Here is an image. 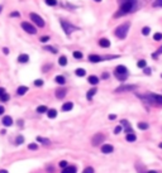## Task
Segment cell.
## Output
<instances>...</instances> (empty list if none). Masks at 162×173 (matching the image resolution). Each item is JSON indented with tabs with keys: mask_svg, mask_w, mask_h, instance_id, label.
Returning <instances> with one entry per match:
<instances>
[{
	"mask_svg": "<svg viewBox=\"0 0 162 173\" xmlns=\"http://www.w3.org/2000/svg\"><path fill=\"white\" fill-rule=\"evenodd\" d=\"M138 0H120V8L114 14V18H120L123 15L130 14L138 9Z\"/></svg>",
	"mask_w": 162,
	"mask_h": 173,
	"instance_id": "obj_1",
	"label": "cell"
},
{
	"mask_svg": "<svg viewBox=\"0 0 162 173\" xmlns=\"http://www.w3.org/2000/svg\"><path fill=\"white\" fill-rule=\"evenodd\" d=\"M138 97H141L143 101L151 104V105H162V95L148 92V94H144V95H138Z\"/></svg>",
	"mask_w": 162,
	"mask_h": 173,
	"instance_id": "obj_2",
	"label": "cell"
},
{
	"mask_svg": "<svg viewBox=\"0 0 162 173\" xmlns=\"http://www.w3.org/2000/svg\"><path fill=\"white\" fill-rule=\"evenodd\" d=\"M129 28H130V23L129 22L120 24V25L117 27L115 30H114L115 37L119 38V39H124V38H127V36H128V32H129Z\"/></svg>",
	"mask_w": 162,
	"mask_h": 173,
	"instance_id": "obj_3",
	"label": "cell"
},
{
	"mask_svg": "<svg viewBox=\"0 0 162 173\" xmlns=\"http://www.w3.org/2000/svg\"><path fill=\"white\" fill-rule=\"evenodd\" d=\"M114 76L119 80V81L124 82L127 78H128V70H127V67L123 65L117 66L115 70H114Z\"/></svg>",
	"mask_w": 162,
	"mask_h": 173,
	"instance_id": "obj_4",
	"label": "cell"
},
{
	"mask_svg": "<svg viewBox=\"0 0 162 173\" xmlns=\"http://www.w3.org/2000/svg\"><path fill=\"white\" fill-rule=\"evenodd\" d=\"M61 27L63 28V30H65V33L67 34V36H70L71 33H74L75 30H79L80 28L79 27H76V25H74V24H71V23H68V22H66V20H61Z\"/></svg>",
	"mask_w": 162,
	"mask_h": 173,
	"instance_id": "obj_5",
	"label": "cell"
},
{
	"mask_svg": "<svg viewBox=\"0 0 162 173\" xmlns=\"http://www.w3.org/2000/svg\"><path fill=\"white\" fill-rule=\"evenodd\" d=\"M29 18H30V20H32L34 24H36V25L41 27V28H43V27H44V20H43V18H41L38 14H36V13H30Z\"/></svg>",
	"mask_w": 162,
	"mask_h": 173,
	"instance_id": "obj_6",
	"label": "cell"
},
{
	"mask_svg": "<svg viewBox=\"0 0 162 173\" xmlns=\"http://www.w3.org/2000/svg\"><path fill=\"white\" fill-rule=\"evenodd\" d=\"M105 139V137H104V134H101V133H98V134H95L94 137L91 138V143L94 147H98V145H100L101 144V141Z\"/></svg>",
	"mask_w": 162,
	"mask_h": 173,
	"instance_id": "obj_7",
	"label": "cell"
},
{
	"mask_svg": "<svg viewBox=\"0 0 162 173\" xmlns=\"http://www.w3.org/2000/svg\"><path fill=\"white\" fill-rule=\"evenodd\" d=\"M22 28L26 30L27 33H29V34H36L37 33V29L34 28V27L30 23H28V22H23L22 23Z\"/></svg>",
	"mask_w": 162,
	"mask_h": 173,
	"instance_id": "obj_8",
	"label": "cell"
},
{
	"mask_svg": "<svg viewBox=\"0 0 162 173\" xmlns=\"http://www.w3.org/2000/svg\"><path fill=\"white\" fill-rule=\"evenodd\" d=\"M137 86L136 85H122L118 89H115V92H127V91H133L136 90Z\"/></svg>",
	"mask_w": 162,
	"mask_h": 173,
	"instance_id": "obj_9",
	"label": "cell"
},
{
	"mask_svg": "<svg viewBox=\"0 0 162 173\" xmlns=\"http://www.w3.org/2000/svg\"><path fill=\"white\" fill-rule=\"evenodd\" d=\"M89 61H90L91 63H99V62L104 61V57L99 56V54H95V53H91L90 56H89Z\"/></svg>",
	"mask_w": 162,
	"mask_h": 173,
	"instance_id": "obj_10",
	"label": "cell"
},
{
	"mask_svg": "<svg viewBox=\"0 0 162 173\" xmlns=\"http://www.w3.org/2000/svg\"><path fill=\"white\" fill-rule=\"evenodd\" d=\"M114 150V148H113V145L112 144H104L101 147V152L104 154H109V153H112V152Z\"/></svg>",
	"mask_w": 162,
	"mask_h": 173,
	"instance_id": "obj_11",
	"label": "cell"
},
{
	"mask_svg": "<svg viewBox=\"0 0 162 173\" xmlns=\"http://www.w3.org/2000/svg\"><path fill=\"white\" fill-rule=\"evenodd\" d=\"M120 124H122V125L125 128V133H127V134H132V133H133V129L130 128L128 120H122V122H120Z\"/></svg>",
	"mask_w": 162,
	"mask_h": 173,
	"instance_id": "obj_12",
	"label": "cell"
},
{
	"mask_svg": "<svg viewBox=\"0 0 162 173\" xmlns=\"http://www.w3.org/2000/svg\"><path fill=\"white\" fill-rule=\"evenodd\" d=\"M28 61H29V56H28V54L20 53L19 56H18V62H19V63H28Z\"/></svg>",
	"mask_w": 162,
	"mask_h": 173,
	"instance_id": "obj_13",
	"label": "cell"
},
{
	"mask_svg": "<svg viewBox=\"0 0 162 173\" xmlns=\"http://www.w3.org/2000/svg\"><path fill=\"white\" fill-rule=\"evenodd\" d=\"M99 46L103 47V48H109L110 47V41L106 39V38H101V39H99Z\"/></svg>",
	"mask_w": 162,
	"mask_h": 173,
	"instance_id": "obj_14",
	"label": "cell"
},
{
	"mask_svg": "<svg viewBox=\"0 0 162 173\" xmlns=\"http://www.w3.org/2000/svg\"><path fill=\"white\" fill-rule=\"evenodd\" d=\"M66 89H58V90H56V97L57 99H63L65 96H66Z\"/></svg>",
	"mask_w": 162,
	"mask_h": 173,
	"instance_id": "obj_15",
	"label": "cell"
},
{
	"mask_svg": "<svg viewBox=\"0 0 162 173\" xmlns=\"http://www.w3.org/2000/svg\"><path fill=\"white\" fill-rule=\"evenodd\" d=\"M76 167L75 165H67L66 168H63L62 169V172L61 173H76Z\"/></svg>",
	"mask_w": 162,
	"mask_h": 173,
	"instance_id": "obj_16",
	"label": "cell"
},
{
	"mask_svg": "<svg viewBox=\"0 0 162 173\" xmlns=\"http://www.w3.org/2000/svg\"><path fill=\"white\" fill-rule=\"evenodd\" d=\"M96 92H98V89H96V87H92L91 90H89L88 94H86V99H88L89 101H90V100L94 97V95L96 94Z\"/></svg>",
	"mask_w": 162,
	"mask_h": 173,
	"instance_id": "obj_17",
	"label": "cell"
},
{
	"mask_svg": "<svg viewBox=\"0 0 162 173\" xmlns=\"http://www.w3.org/2000/svg\"><path fill=\"white\" fill-rule=\"evenodd\" d=\"M27 92H28V87H27V86H19L18 90H17V94L19 96H23L24 94H27Z\"/></svg>",
	"mask_w": 162,
	"mask_h": 173,
	"instance_id": "obj_18",
	"label": "cell"
},
{
	"mask_svg": "<svg viewBox=\"0 0 162 173\" xmlns=\"http://www.w3.org/2000/svg\"><path fill=\"white\" fill-rule=\"evenodd\" d=\"M72 108H74V104H72L71 101L70 102H65L63 105H62V110H63V111H70V110H72Z\"/></svg>",
	"mask_w": 162,
	"mask_h": 173,
	"instance_id": "obj_19",
	"label": "cell"
},
{
	"mask_svg": "<svg viewBox=\"0 0 162 173\" xmlns=\"http://www.w3.org/2000/svg\"><path fill=\"white\" fill-rule=\"evenodd\" d=\"M3 124H4L5 126H10L13 124V119L10 116H4L3 117Z\"/></svg>",
	"mask_w": 162,
	"mask_h": 173,
	"instance_id": "obj_20",
	"label": "cell"
},
{
	"mask_svg": "<svg viewBox=\"0 0 162 173\" xmlns=\"http://www.w3.org/2000/svg\"><path fill=\"white\" fill-rule=\"evenodd\" d=\"M88 81H89V84H91V85H98L99 84V77H96V76H89Z\"/></svg>",
	"mask_w": 162,
	"mask_h": 173,
	"instance_id": "obj_21",
	"label": "cell"
},
{
	"mask_svg": "<svg viewBox=\"0 0 162 173\" xmlns=\"http://www.w3.org/2000/svg\"><path fill=\"white\" fill-rule=\"evenodd\" d=\"M54 81H56L58 85H65V82H66V80H65V77H63V76L58 75V76H56V78H54Z\"/></svg>",
	"mask_w": 162,
	"mask_h": 173,
	"instance_id": "obj_22",
	"label": "cell"
},
{
	"mask_svg": "<svg viewBox=\"0 0 162 173\" xmlns=\"http://www.w3.org/2000/svg\"><path fill=\"white\" fill-rule=\"evenodd\" d=\"M47 115L50 119H54V117L57 116V110H54V109H51V110H48L47 111Z\"/></svg>",
	"mask_w": 162,
	"mask_h": 173,
	"instance_id": "obj_23",
	"label": "cell"
},
{
	"mask_svg": "<svg viewBox=\"0 0 162 173\" xmlns=\"http://www.w3.org/2000/svg\"><path fill=\"white\" fill-rule=\"evenodd\" d=\"M58 63H60V66H62V67H65V66L67 65V57L66 56H61L60 58H58Z\"/></svg>",
	"mask_w": 162,
	"mask_h": 173,
	"instance_id": "obj_24",
	"label": "cell"
},
{
	"mask_svg": "<svg viewBox=\"0 0 162 173\" xmlns=\"http://www.w3.org/2000/svg\"><path fill=\"white\" fill-rule=\"evenodd\" d=\"M37 141H39V143H42L44 145H50L51 144V140H48L47 138H42V137H38L37 138Z\"/></svg>",
	"mask_w": 162,
	"mask_h": 173,
	"instance_id": "obj_25",
	"label": "cell"
},
{
	"mask_svg": "<svg viewBox=\"0 0 162 173\" xmlns=\"http://www.w3.org/2000/svg\"><path fill=\"white\" fill-rule=\"evenodd\" d=\"M43 49H44V51H48V52H52L53 54L58 53L57 48H54V47H52V46H44V47H43Z\"/></svg>",
	"mask_w": 162,
	"mask_h": 173,
	"instance_id": "obj_26",
	"label": "cell"
},
{
	"mask_svg": "<svg viewBox=\"0 0 162 173\" xmlns=\"http://www.w3.org/2000/svg\"><path fill=\"white\" fill-rule=\"evenodd\" d=\"M161 54H162V46H161L160 48H158V49H157L156 52H153V53H152V58H153V60H157V58L160 57Z\"/></svg>",
	"mask_w": 162,
	"mask_h": 173,
	"instance_id": "obj_27",
	"label": "cell"
},
{
	"mask_svg": "<svg viewBox=\"0 0 162 173\" xmlns=\"http://www.w3.org/2000/svg\"><path fill=\"white\" fill-rule=\"evenodd\" d=\"M75 73H76V76H79V77H84V76L86 75V71L84 70V68H77V70L75 71Z\"/></svg>",
	"mask_w": 162,
	"mask_h": 173,
	"instance_id": "obj_28",
	"label": "cell"
},
{
	"mask_svg": "<svg viewBox=\"0 0 162 173\" xmlns=\"http://www.w3.org/2000/svg\"><path fill=\"white\" fill-rule=\"evenodd\" d=\"M125 139H127V141H130V143H132V141H136V140H137V137L134 135L133 133H132V134H127V135H125Z\"/></svg>",
	"mask_w": 162,
	"mask_h": 173,
	"instance_id": "obj_29",
	"label": "cell"
},
{
	"mask_svg": "<svg viewBox=\"0 0 162 173\" xmlns=\"http://www.w3.org/2000/svg\"><path fill=\"white\" fill-rule=\"evenodd\" d=\"M72 56H74V58H76V60H81V58L84 57V54H82L80 51H75L74 53H72Z\"/></svg>",
	"mask_w": 162,
	"mask_h": 173,
	"instance_id": "obj_30",
	"label": "cell"
},
{
	"mask_svg": "<svg viewBox=\"0 0 162 173\" xmlns=\"http://www.w3.org/2000/svg\"><path fill=\"white\" fill-rule=\"evenodd\" d=\"M137 66H138L139 68H146L147 67V62L144 60H139L138 62H137Z\"/></svg>",
	"mask_w": 162,
	"mask_h": 173,
	"instance_id": "obj_31",
	"label": "cell"
},
{
	"mask_svg": "<svg viewBox=\"0 0 162 173\" xmlns=\"http://www.w3.org/2000/svg\"><path fill=\"white\" fill-rule=\"evenodd\" d=\"M47 111H48V109H47V106H44V105L37 108V113H39V114H43V113H47Z\"/></svg>",
	"mask_w": 162,
	"mask_h": 173,
	"instance_id": "obj_32",
	"label": "cell"
},
{
	"mask_svg": "<svg viewBox=\"0 0 162 173\" xmlns=\"http://www.w3.org/2000/svg\"><path fill=\"white\" fill-rule=\"evenodd\" d=\"M148 126H150V125H148L147 123H138V128L141 130H147Z\"/></svg>",
	"mask_w": 162,
	"mask_h": 173,
	"instance_id": "obj_33",
	"label": "cell"
},
{
	"mask_svg": "<svg viewBox=\"0 0 162 173\" xmlns=\"http://www.w3.org/2000/svg\"><path fill=\"white\" fill-rule=\"evenodd\" d=\"M9 99H10V97H9V95L6 94V92H5V94H3L1 96H0V101H3V102H6Z\"/></svg>",
	"mask_w": 162,
	"mask_h": 173,
	"instance_id": "obj_34",
	"label": "cell"
},
{
	"mask_svg": "<svg viewBox=\"0 0 162 173\" xmlns=\"http://www.w3.org/2000/svg\"><path fill=\"white\" fill-rule=\"evenodd\" d=\"M150 32H151L150 27H143V28H142V34H143V36H148Z\"/></svg>",
	"mask_w": 162,
	"mask_h": 173,
	"instance_id": "obj_35",
	"label": "cell"
},
{
	"mask_svg": "<svg viewBox=\"0 0 162 173\" xmlns=\"http://www.w3.org/2000/svg\"><path fill=\"white\" fill-rule=\"evenodd\" d=\"M44 1H46V4H47V5H50V6L57 5V0H44Z\"/></svg>",
	"mask_w": 162,
	"mask_h": 173,
	"instance_id": "obj_36",
	"label": "cell"
},
{
	"mask_svg": "<svg viewBox=\"0 0 162 173\" xmlns=\"http://www.w3.org/2000/svg\"><path fill=\"white\" fill-rule=\"evenodd\" d=\"M152 5L154 8H162V0H154V3Z\"/></svg>",
	"mask_w": 162,
	"mask_h": 173,
	"instance_id": "obj_37",
	"label": "cell"
},
{
	"mask_svg": "<svg viewBox=\"0 0 162 173\" xmlns=\"http://www.w3.org/2000/svg\"><path fill=\"white\" fill-rule=\"evenodd\" d=\"M28 149H30V150H37V149H38V145H37L36 143H30V144L28 145Z\"/></svg>",
	"mask_w": 162,
	"mask_h": 173,
	"instance_id": "obj_38",
	"label": "cell"
},
{
	"mask_svg": "<svg viewBox=\"0 0 162 173\" xmlns=\"http://www.w3.org/2000/svg\"><path fill=\"white\" fill-rule=\"evenodd\" d=\"M153 39L154 41H162V33H156L153 36Z\"/></svg>",
	"mask_w": 162,
	"mask_h": 173,
	"instance_id": "obj_39",
	"label": "cell"
},
{
	"mask_svg": "<svg viewBox=\"0 0 162 173\" xmlns=\"http://www.w3.org/2000/svg\"><path fill=\"white\" fill-rule=\"evenodd\" d=\"M34 85H36L37 87H41V86H43V80H36V81H34Z\"/></svg>",
	"mask_w": 162,
	"mask_h": 173,
	"instance_id": "obj_40",
	"label": "cell"
},
{
	"mask_svg": "<svg viewBox=\"0 0 162 173\" xmlns=\"http://www.w3.org/2000/svg\"><path fill=\"white\" fill-rule=\"evenodd\" d=\"M82 173H94V168L92 167H86Z\"/></svg>",
	"mask_w": 162,
	"mask_h": 173,
	"instance_id": "obj_41",
	"label": "cell"
},
{
	"mask_svg": "<svg viewBox=\"0 0 162 173\" xmlns=\"http://www.w3.org/2000/svg\"><path fill=\"white\" fill-rule=\"evenodd\" d=\"M60 167H61L62 169L66 168V167H67V162H66V161H61V162H60Z\"/></svg>",
	"mask_w": 162,
	"mask_h": 173,
	"instance_id": "obj_42",
	"label": "cell"
},
{
	"mask_svg": "<svg viewBox=\"0 0 162 173\" xmlns=\"http://www.w3.org/2000/svg\"><path fill=\"white\" fill-rule=\"evenodd\" d=\"M10 16H13V18H15V16H20V13L19 12H13V13H10Z\"/></svg>",
	"mask_w": 162,
	"mask_h": 173,
	"instance_id": "obj_43",
	"label": "cell"
},
{
	"mask_svg": "<svg viewBox=\"0 0 162 173\" xmlns=\"http://www.w3.org/2000/svg\"><path fill=\"white\" fill-rule=\"evenodd\" d=\"M23 141H24V138L23 137H18V138H17V144H22Z\"/></svg>",
	"mask_w": 162,
	"mask_h": 173,
	"instance_id": "obj_44",
	"label": "cell"
},
{
	"mask_svg": "<svg viewBox=\"0 0 162 173\" xmlns=\"http://www.w3.org/2000/svg\"><path fill=\"white\" fill-rule=\"evenodd\" d=\"M122 130H123V129H122V126L119 125V126H117L115 129H114V133H115V134H119V133H120V131H122Z\"/></svg>",
	"mask_w": 162,
	"mask_h": 173,
	"instance_id": "obj_45",
	"label": "cell"
},
{
	"mask_svg": "<svg viewBox=\"0 0 162 173\" xmlns=\"http://www.w3.org/2000/svg\"><path fill=\"white\" fill-rule=\"evenodd\" d=\"M48 41H50V37H42V38H41V42H42V43L48 42Z\"/></svg>",
	"mask_w": 162,
	"mask_h": 173,
	"instance_id": "obj_46",
	"label": "cell"
},
{
	"mask_svg": "<svg viewBox=\"0 0 162 173\" xmlns=\"http://www.w3.org/2000/svg\"><path fill=\"white\" fill-rule=\"evenodd\" d=\"M144 73L150 76V75H151V68H150V67H146V68H144Z\"/></svg>",
	"mask_w": 162,
	"mask_h": 173,
	"instance_id": "obj_47",
	"label": "cell"
},
{
	"mask_svg": "<svg viewBox=\"0 0 162 173\" xmlns=\"http://www.w3.org/2000/svg\"><path fill=\"white\" fill-rule=\"evenodd\" d=\"M4 111H5L4 106H0V115H1V114H4Z\"/></svg>",
	"mask_w": 162,
	"mask_h": 173,
	"instance_id": "obj_48",
	"label": "cell"
},
{
	"mask_svg": "<svg viewBox=\"0 0 162 173\" xmlns=\"http://www.w3.org/2000/svg\"><path fill=\"white\" fill-rule=\"evenodd\" d=\"M115 117H117V115H114V114H113V115L110 114V115H109V119H110V120H114Z\"/></svg>",
	"mask_w": 162,
	"mask_h": 173,
	"instance_id": "obj_49",
	"label": "cell"
},
{
	"mask_svg": "<svg viewBox=\"0 0 162 173\" xmlns=\"http://www.w3.org/2000/svg\"><path fill=\"white\" fill-rule=\"evenodd\" d=\"M3 94H5V89H3V87H0V96H1Z\"/></svg>",
	"mask_w": 162,
	"mask_h": 173,
	"instance_id": "obj_50",
	"label": "cell"
},
{
	"mask_svg": "<svg viewBox=\"0 0 162 173\" xmlns=\"http://www.w3.org/2000/svg\"><path fill=\"white\" fill-rule=\"evenodd\" d=\"M3 52H4V54H9V49H8V48H4Z\"/></svg>",
	"mask_w": 162,
	"mask_h": 173,
	"instance_id": "obj_51",
	"label": "cell"
},
{
	"mask_svg": "<svg viewBox=\"0 0 162 173\" xmlns=\"http://www.w3.org/2000/svg\"><path fill=\"white\" fill-rule=\"evenodd\" d=\"M108 77H109V73H106V72H105V73L103 75V78H108Z\"/></svg>",
	"mask_w": 162,
	"mask_h": 173,
	"instance_id": "obj_52",
	"label": "cell"
},
{
	"mask_svg": "<svg viewBox=\"0 0 162 173\" xmlns=\"http://www.w3.org/2000/svg\"><path fill=\"white\" fill-rule=\"evenodd\" d=\"M47 172H48V173H53L54 171H53V168L51 167V168H48V171H47Z\"/></svg>",
	"mask_w": 162,
	"mask_h": 173,
	"instance_id": "obj_53",
	"label": "cell"
},
{
	"mask_svg": "<svg viewBox=\"0 0 162 173\" xmlns=\"http://www.w3.org/2000/svg\"><path fill=\"white\" fill-rule=\"evenodd\" d=\"M147 173H158L157 171H147Z\"/></svg>",
	"mask_w": 162,
	"mask_h": 173,
	"instance_id": "obj_54",
	"label": "cell"
},
{
	"mask_svg": "<svg viewBox=\"0 0 162 173\" xmlns=\"http://www.w3.org/2000/svg\"><path fill=\"white\" fill-rule=\"evenodd\" d=\"M1 10H3V5H0V12H1Z\"/></svg>",
	"mask_w": 162,
	"mask_h": 173,
	"instance_id": "obj_55",
	"label": "cell"
},
{
	"mask_svg": "<svg viewBox=\"0 0 162 173\" xmlns=\"http://www.w3.org/2000/svg\"><path fill=\"white\" fill-rule=\"evenodd\" d=\"M95 1H96V3H100V1H101V0H95Z\"/></svg>",
	"mask_w": 162,
	"mask_h": 173,
	"instance_id": "obj_56",
	"label": "cell"
},
{
	"mask_svg": "<svg viewBox=\"0 0 162 173\" xmlns=\"http://www.w3.org/2000/svg\"><path fill=\"white\" fill-rule=\"evenodd\" d=\"M160 148H161V149H162V143H160Z\"/></svg>",
	"mask_w": 162,
	"mask_h": 173,
	"instance_id": "obj_57",
	"label": "cell"
},
{
	"mask_svg": "<svg viewBox=\"0 0 162 173\" xmlns=\"http://www.w3.org/2000/svg\"><path fill=\"white\" fill-rule=\"evenodd\" d=\"M161 77H162V73H161Z\"/></svg>",
	"mask_w": 162,
	"mask_h": 173,
	"instance_id": "obj_58",
	"label": "cell"
}]
</instances>
